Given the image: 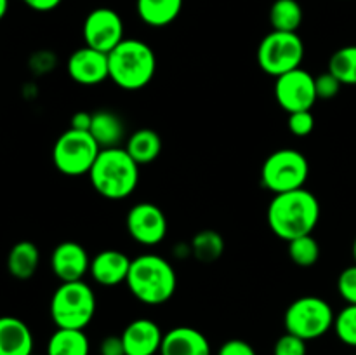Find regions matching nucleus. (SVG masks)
<instances>
[{
	"instance_id": "1a4fd4ad",
	"label": "nucleus",
	"mask_w": 356,
	"mask_h": 355,
	"mask_svg": "<svg viewBox=\"0 0 356 355\" xmlns=\"http://www.w3.org/2000/svg\"><path fill=\"white\" fill-rule=\"evenodd\" d=\"M99 152V145L90 132L70 127L56 139L52 146V162L65 176H82L90 173Z\"/></svg>"
},
{
	"instance_id": "ddd939ff",
	"label": "nucleus",
	"mask_w": 356,
	"mask_h": 355,
	"mask_svg": "<svg viewBox=\"0 0 356 355\" xmlns=\"http://www.w3.org/2000/svg\"><path fill=\"white\" fill-rule=\"evenodd\" d=\"M68 75L80 86H97L110 79V63L106 52L83 45L68 58Z\"/></svg>"
},
{
	"instance_id": "412c9836",
	"label": "nucleus",
	"mask_w": 356,
	"mask_h": 355,
	"mask_svg": "<svg viewBox=\"0 0 356 355\" xmlns=\"http://www.w3.org/2000/svg\"><path fill=\"white\" fill-rule=\"evenodd\" d=\"M183 2L184 0H136V9L143 23L163 28L179 17Z\"/></svg>"
},
{
	"instance_id": "2f4dec72",
	"label": "nucleus",
	"mask_w": 356,
	"mask_h": 355,
	"mask_svg": "<svg viewBox=\"0 0 356 355\" xmlns=\"http://www.w3.org/2000/svg\"><path fill=\"white\" fill-rule=\"evenodd\" d=\"M341 87H343V84L329 70L315 77V89L318 100H332V97H336L339 94Z\"/></svg>"
},
{
	"instance_id": "7c9ffc66",
	"label": "nucleus",
	"mask_w": 356,
	"mask_h": 355,
	"mask_svg": "<svg viewBox=\"0 0 356 355\" xmlns=\"http://www.w3.org/2000/svg\"><path fill=\"white\" fill-rule=\"evenodd\" d=\"M337 291L348 305H356V263L341 271L337 278Z\"/></svg>"
},
{
	"instance_id": "f257e3e1",
	"label": "nucleus",
	"mask_w": 356,
	"mask_h": 355,
	"mask_svg": "<svg viewBox=\"0 0 356 355\" xmlns=\"http://www.w3.org/2000/svg\"><path fill=\"white\" fill-rule=\"evenodd\" d=\"M320 221V202L306 188L277 194L268 205V225L278 239L291 242L312 235Z\"/></svg>"
},
{
	"instance_id": "b1692460",
	"label": "nucleus",
	"mask_w": 356,
	"mask_h": 355,
	"mask_svg": "<svg viewBox=\"0 0 356 355\" xmlns=\"http://www.w3.org/2000/svg\"><path fill=\"white\" fill-rule=\"evenodd\" d=\"M302 7L298 0H275L270 9L271 28L277 31H298L302 23Z\"/></svg>"
},
{
	"instance_id": "20e7f679",
	"label": "nucleus",
	"mask_w": 356,
	"mask_h": 355,
	"mask_svg": "<svg viewBox=\"0 0 356 355\" xmlns=\"http://www.w3.org/2000/svg\"><path fill=\"white\" fill-rule=\"evenodd\" d=\"M110 80L125 90H139L148 86L156 73L155 51L138 38H124L108 54Z\"/></svg>"
},
{
	"instance_id": "f03ea898",
	"label": "nucleus",
	"mask_w": 356,
	"mask_h": 355,
	"mask_svg": "<svg viewBox=\"0 0 356 355\" xmlns=\"http://www.w3.org/2000/svg\"><path fill=\"white\" fill-rule=\"evenodd\" d=\"M125 284L138 301L149 306H159L174 296L177 287V275L165 258L148 253L131 261V270Z\"/></svg>"
},
{
	"instance_id": "9d476101",
	"label": "nucleus",
	"mask_w": 356,
	"mask_h": 355,
	"mask_svg": "<svg viewBox=\"0 0 356 355\" xmlns=\"http://www.w3.org/2000/svg\"><path fill=\"white\" fill-rule=\"evenodd\" d=\"M86 45L110 54L124 40V21L117 10L110 7H97L87 14L82 26Z\"/></svg>"
},
{
	"instance_id": "39448f33",
	"label": "nucleus",
	"mask_w": 356,
	"mask_h": 355,
	"mask_svg": "<svg viewBox=\"0 0 356 355\" xmlns=\"http://www.w3.org/2000/svg\"><path fill=\"white\" fill-rule=\"evenodd\" d=\"M96 315V294L87 282H61L51 298V319L63 329H86Z\"/></svg>"
},
{
	"instance_id": "4468645a",
	"label": "nucleus",
	"mask_w": 356,
	"mask_h": 355,
	"mask_svg": "<svg viewBox=\"0 0 356 355\" xmlns=\"http://www.w3.org/2000/svg\"><path fill=\"white\" fill-rule=\"evenodd\" d=\"M51 268L61 282L83 281V275L89 274L90 258L82 244L66 240L52 251Z\"/></svg>"
},
{
	"instance_id": "9b49d317",
	"label": "nucleus",
	"mask_w": 356,
	"mask_h": 355,
	"mask_svg": "<svg viewBox=\"0 0 356 355\" xmlns=\"http://www.w3.org/2000/svg\"><path fill=\"white\" fill-rule=\"evenodd\" d=\"M275 97L287 113L312 110L313 104L318 100L315 89V77L306 72L302 66L285 73V75L277 77Z\"/></svg>"
},
{
	"instance_id": "393cba45",
	"label": "nucleus",
	"mask_w": 356,
	"mask_h": 355,
	"mask_svg": "<svg viewBox=\"0 0 356 355\" xmlns=\"http://www.w3.org/2000/svg\"><path fill=\"white\" fill-rule=\"evenodd\" d=\"M190 247L200 263H214L225 253V239L216 230H202L191 239Z\"/></svg>"
},
{
	"instance_id": "6e6552de",
	"label": "nucleus",
	"mask_w": 356,
	"mask_h": 355,
	"mask_svg": "<svg viewBox=\"0 0 356 355\" xmlns=\"http://www.w3.org/2000/svg\"><path fill=\"white\" fill-rule=\"evenodd\" d=\"M305 59V42L298 31L271 30L257 47V65L264 73L280 77L301 68Z\"/></svg>"
},
{
	"instance_id": "c85d7f7f",
	"label": "nucleus",
	"mask_w": 356,
	"mask_h": 355,
	"mask_svg": "<svg viewBox=\"0 0 356 355\" xmlns=\"http://www.w3.org/2000/svg\"><path fill=\"white\" fill-rule=\"evenodd\" d=\"M308 341L296 334L285 333L277 340L273 347V355H306L308 354Z\"/></svg>"
},
{
	"instance_id": "72a5a7b5",
	"label": "nucleus",
	"mask_w": 356,
	"mask_h": 355,
	"mask_svg": "<svg viewBox=\"0 0 356 355\" xmlns=\"http://www.w3.org/2000/svg\"><path fill=\"white\" fill-rule=\"evenodd\" d=\"M101 355H125L122 336H106L99 345Z\"/></svg>"
},
{
	"instance_id": "4be33fe9",
	"label": "nucleus",
	"mask_w": 356,
	"mask_h": 355,
	"mask_svg": "<svg viewBox=\"0 0 356 355\" xmlns=\"http://www.w3.org/2000/svg\"><path fill=\"white\" fill-rule=\"evenodd\" d=\"M125 150L136 164L146 166L159 159L160 152H162V138L153 129H138L127 138Z\"/></svg>"
},
{
	"instance_id": "0eeeda50",
	"label": "nucleus",
	"mask_w": 356,
	"mask_h": 355,
	"mask_svg": "<svg viewBox=\"0 0 356 355\" xmlns=\"http://www.w3.org/2000/svg\"><path fill=\"white\" fill-rule=\"evenodd\" d=\"M309 176V162L305 153L294 148H280L271 153L261 167V183L271 194L305 188Z\"/></svg>"
},
{
	"instance_id": "f3484780",
	"label": "nucleus",
	"mask_w": 356,
	"mask_h": 355,
	"mask_svg": "<svg viewBox=\"0 0 356 355\" xmlns=\"http://www.w3.org/2000/svg\"><path fill=\"white\" fill-rule=\"evenodd\" d=\"M160 355H212V350L202 331L190 326H177L163 334Z\"/></svg>"
},
{
	"instance_id": "c756f323",
	"label": "nucleus",
	"mask_w": 356,
	"mask_h": 355,
	"mask_svg": "<svg viewBox=\"0 0 356 355\" xmlns=\"http://www.w3.org/2000/svg\"><path fill=\"white\" fill-rule=\"evenodd\" d=\"M287 125L292 134L298 138H306L315 129V117H313L312 110L294 111V113H289Z\"/></svg>"
},
{
	"instance_id": "bb28decb",
	"label": "nucleus",
	"mask_w": 356,
	"mask_h": 355,
	"mask_svg": "<svg viewBox=\"0 0 356 355\" xmlns=\"http://www.w3.org/2000/svg\"><path fill=\"white\" fill-rule=\"evenodd\" d=\"M289 256L298 267L309 268L320 260V244L313 235H302L289 242Z\"/></svg>"
},
{
	"instance_id": "5701e85b",
	"label": "nucleus",
	"mask_w": 356,
	"mask_h": 355,
	"mask_svg": "<svg viewBox=\"0 0 356 355\" xmlns=\"http://www.w3.org/2000/svg\"><path fill=\"white\" fill-rule=\"evenodd\" d=\"M90 343L83 329L58 327L47 341V355H89Z\"/></svg>"
},
{
	"instance_id": "a878e982",
	"label": "nucleus",
	"mask_w": 356,
	"mask_h": 355,
	"mask_svg": "<svg viewBox=\"0 0 356 355\" xmlns=\"http://www.w3.org/2000/svg\"><path fill=\"white\" fill-rule=\"evenodd\" d=\"M329 72L343 86H356V45L337 49L329 59Z\"/></svg>"
},
{
	"instance_id": "f704fd0d",
	"label": "nucleus",
	"mask_w": 356,
	"mask_h": 355,
	"mask_svg": "<svg viewBox=\"0 0 356 355\" xmlns=\"http://www.w3.org/2000/svg\"><path fill=\"white\" fill-rule=\"evenodd\" d=\"M23 2L37 13H49V10H54L56 7H59L63 0H23Z\"/></svg>"
},
{
	"instance_id": "6ab92c4d",
	"label": "nucleus",
	"mask_w": 356,
	"mask_h": 355,
	"mask_svg": "<svg viewBox=\"0 0 356 355\" xmlns=\"http://www.w3.org/2000/svg\"><path fill=\"white\" fill-rule=\"evenodd\" d=\"M89 132L101 150L118 148L125 138V124L115 111L97 110L92 113Z\"/></svg>"
},
{
	"instance_id": "e433bc0d",
	"label": "nucleus",
	"mask_w": 356,
	"mask_h": 355,
	"mask_svg": "<svg viewBox=\"0 0 356 355\" xmlns=\"http://www.w3.org/2000/svg\"><path fill=\"white\" fill-rule=\"evenodd\" d=\"M7 10H9V0H0V21L6 17Z\"/></svg>"
},
{
	"instance_id": "a211bd4d",
	"label": "nucleus",
	"mask_w": 356,
	"mask_h": 355,
	"mask_svg": "<svg viewBox=\"0 0 356 355\" xmlns=\"http://www.w3.org/2000/svg\"><path fill=\"white\" fill-rule=\"evenodd\" d=\"M33 334L24 320L13 315L0 317V355H31Z\"/></svg>"
},
{
	"instance_id": "2eb2a0df",
	"label": "nucleus",
	"mask_w": 356,
	"mask_h": 355,
	"mask_svg": "<svg viewBox=\"0 0 356 355\" xmlns=\"http://www.w3.org/2000/svg\"><path fill=\"white\" fill-rule=\"evenodd\" d=\"M125 355H156L163 341V333L152 319H136L122 331Z\"/></svg>"
},
{
	"instance_id": "aec40b11",
	"label": "nucleus",
	"mask_w": 356,
	"mask_h": 355,
	"mask_svg": "<svg viewBox=\"0 0 356 355\" xmlns=\"http://www.w3.org/2000/svg\"><path fill=\"white\" fill-rule=\"evenodd\" d=\"M40 265V251L30 240H19L7 254V270L17 281H28Z\"/></svg>"
},
{
	"instance_id": "473e14b6",
	"label": "nucleus",
	"mask_w": 356,
	"mask_h": 355,
	"mask_svg": "<svg viewBox=\"0 0 356 355\" xmlns=\"http://www.w3.org/2000/svg\"><path fill=\"white\" fill-rule=\"evenodd\" d=\"M218 355H257V354L249 341L233 338V340L225 341V343L221 345V348L218 350Z\"/></svg>"
},
{
	"instance_id": "58836bf2",
	"label": "nucleus",
	"mask_w": 356,
	"mask_h": 355,
	"mask_svg": "<svg viewBox=\"0 0 356 355\" xmlns=\"http://www.w3.org/2000/svg\"><path fill=\"white\" fill-rule=\"evenodd\" d=\"M31 355H35V354H31Z\"/></svg>"
},
{
	"instance_id": "c9c22d12",
	"label": "nucleus",
	"mask_w": 356,
	"mask_h": 355,
	"mask_svg": "<svg viewBox=\"0 0 356 355\" xmlns=\"http://www.w3.org/2000/svg\"><path fill=\"white\" fill-rule=\"evenodd\" d=\"M90 122H92V113H89V111H76L72 117V129L89 132Z\"/></svg>"
},
{
	"instance_id": "f8f14e48",
	"label": "nucleus",
	"mask_w": 356,
	"mask_h": 355,
	"mask_svg": "<svg viewBox=\"0 0 356 355\" xmlns=\"http://www.w3.org/2000/svg\"><path fill=\"white\" fill-rule=\"evenodd\" d=\"M127 232L141 246H156L167 235V218L152 202H139L127 212Z\"/></svg>"
},
{
	"instance_id": "4c0bfd02",
	"label": "nucleus",
	"mask_w": 356,
	"mask_h": 355,
	"mask_svg": "<svg viewBox=\"0 0 356 355\" xmlns=\"http://www.w3.org/2000/svg\"><path fill=\"white\" fill-rule=\"evenodd\" d=\"M353 260L356 263V237H355V242H353Z\"/></svg>"
},
{
	"instance_id": "cd10ccee",
	"label": "nucleus",
	"mask_w": 356,
	"mask_h": 355,
	"mask_svg": "<svg viewBox=\"0 0 356 355\" xmlns=\"http://www.w3.org/2000/svg\"><path fill=\"white\" fill-rule=\"evenodd\" d=\"M334 331L339 341L356 348V305H346L334 320Z\"/></svg>"
},
{
	"instance_id": "dca6fc26",
	"label": "nucleus",
	"mask_w": 356,
	"mask_h": 355,
	"mask_svg": "<svg viewBox=\"0 0 356 355\" xmlns=\"http://www.w3.org/2000/svg\"><path fill=\"white\" fill-rule=\"evenodd\" d=\"M131 258L118 249L99 251L90 258L89 274L94 281L104 287H113L127 281L131 270Z\"/></svg>"
},
{
	"instance_id": "7ed1b4c3",
	"label": "nucleus",
	"mask_w": 356,
	"mask_h": 355,
	"mask_svg": "<svg viewBox=\"0 0 356 355\" xmlns=\"http://www.w3.org/2000/svg\"><path fill=\"white\" fill-rule=\"evenodd\" d=\"M89 180L94 190L110 200H122L134 194L139 183V164L134 162L127 150L104 148L97 155Z\"/></svg>"
},
{
	"instance_id": "423d86ee",
	"label": "nucleus",
	"mask_w": 356,
	"mask_h": 355,
	"mask_svg": "<svg viewBox=\"0 0 356 355\" xmlns=\"http://www.w3.org/2000/svg\"><path fill=\"white\" fill-rule=\"evenodd\" d=\"M334 320L336 313L325 299L318 296H302L287 306L284 326L285 333L312 341L325 336L334 327Z\"/></svg>"
}]
</instances>
